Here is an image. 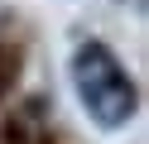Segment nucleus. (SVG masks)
<instances>
[{
    "label": "nucleus",
    "instance_id": "f257e3e1",
    "mask_svg": "<svg viewBox=\"0 0 149 144\" xmlns=\"http://www.w3.org/2000/svg\"><path fill=\"white\" fill-rule=\"evenodd\" d=\"M72 86L82 96V111L101 125V130H120L135 115V82L125 67L116 63L106 43H82L72 58Z\"/></svg>",
    "mask_w": 149,
    "mask_h": 144
}]
</instances>
